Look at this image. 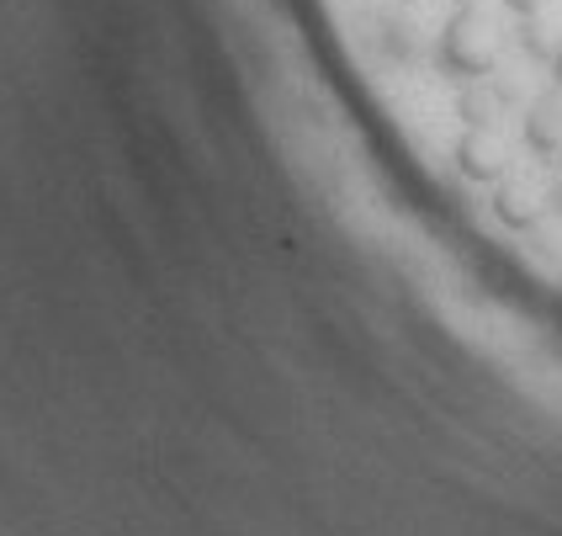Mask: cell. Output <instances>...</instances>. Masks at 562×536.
Masks as SVG:
<instances>
[{
	"label": "cell",
	"instance_id": "6da1fadb",
	"mask_svg": "<svg viewBox=\"0 0 562 536\" xmlns=\"http://www.w3.org/2000/svg\"><path fill=\"white\" fill-rule=\"evenodd\" d=\"M499 27H494V16L477 5V0H462L451 16H446V27H440V43H436V64L446 80H488L494 69H499Z\"/></svg>",
	"mask_w": 562,
	"mask_h": 536
},
{
	"label": "cell",
	"instance_id": "7a4b0ae2",
	"mask_svg": "<svg viewBox=\"0 0 562 536\" xmlns=\"http://www.w3.org/2000/svg\"><path fill=\"white\" fill-rule=\"evenodd\" d=\"M494 219L509 228V234H531L536 223L552 213V181L536 176V170H509L499 187H494Z\"/></svg>",
	"mask_w": 562,
	"mask_h": 536
},
{
	"label": "cell",
	"instance_id": "3957f363",
	"mask_svg": "<svg viewBox=\"0 0 562 536\" xmlns=\"http://www.w3.org/2000/svg\"><path fill=\"white\" fill-rule=\"evenodd\" d=\"M451 159L477 187H499L509 176V144H504L499 127H462V138L451 144Z\"/></svg>",
	"mask_w": 562,
	"mask_h": 536
},
{
	"label": "cell",
	"instance_id": "277c9868",
	"mask_svg": "<svg viewBox=\"0 0 562 536\" xmlns=\"http://www.w3.org/2000/svg\"><path fill=\"white\" fill-rule=\"evenodd\" d=\"M520 138L536 159H562V96H536L520 118Z\"/></svg>",
	"mask_w": 562,
	"mask_h": 536
},
{
	"label": "cell",
	"instance_id": "5b68a950",
	"mask_svg": "<svg viewBox=\"0 0 562 536\" xmlns=\"http://www.w3.org/2000/svg\"><path fill=\"white\" fill-rule=\"evenodd\" d=\"M515 43H520V54L536 64H552L562 48V5L552 0L547 11H536V16H520V32H515Z\"/></svg>",
	"mask_w": 562,
	"mask_h": 536
},
{
	"label": "cell",
	"instance_id": "8992f818",
	"mask_svg": "<svg viewBox=\"0 0 562 536\" xmlns=\"http://www.w3.org/2000/svg\"><path fill=\"white\" fill-rule=\"evenodd\" d=\"M504 101H509V91H504V86L472 80V86H462V91H457V118H462L468 127H494V123H499Z\"/></svg>",
	"mask_w": 562,
	"mask_h": 536
},
{
	"label": "cell",
	"instance_id": "52a82bcc",
	"mask_svg": "<svg viewBox=\"0 0 562 536\" xmlns=\"http://www.w3.org/2000/svg\"><path fill=\"white\" fill-rule=\"evenodd\" d=\"M376 32H382V48H387V59L408 64L414 54H419V37H414V22H404V16H382V22H376Z\"/></svg>",
	"mask_w": 562,
	"mask_h": 536
},
{
	"label": "cell",
	"instance_id": "ba28073f",
	"mask_svg": "<svg viewBox=\"0 0 562 536\" xmlns=\"http://www.w3.org/2000/svg\"><path fill=\"white\" fill-rule=\"evenodd\" d=\"M504 5H509L515 16H536V11H547L552 0H504Z\"/></svg>",
	"mask_w": 562,
	"mask_h": 536
},
{
	"label": "cell",
	"instance_id": "9c48e42d",
	"mask_svg": "<svg viewBox=\"0 0 562 536\" xmlns=\"http://www.w3.org/2000/svg\"><path fill=\"white\" fill-rule=\"evenodd\" d=\"M547 69H552V86H558V96H562V48H558V59L547 64Z\"/></svg>",
	"mask_w": 562,
	"mask_h": 536
},
{
	"label": "cell",
	"instance_id": "30bf717a",
	"mask_svg": "<svg viewBox=\"0 0 562 536\" xmlns=\"http://www.w3.org/2000/svg\"><path fill=\"white\" fill-rule=\"evenodd\" d=\"M398 5H419V0H398Z\"/></svg>",
	"mask_w": 562,
	"mask_h": 536
}]
</instances>
